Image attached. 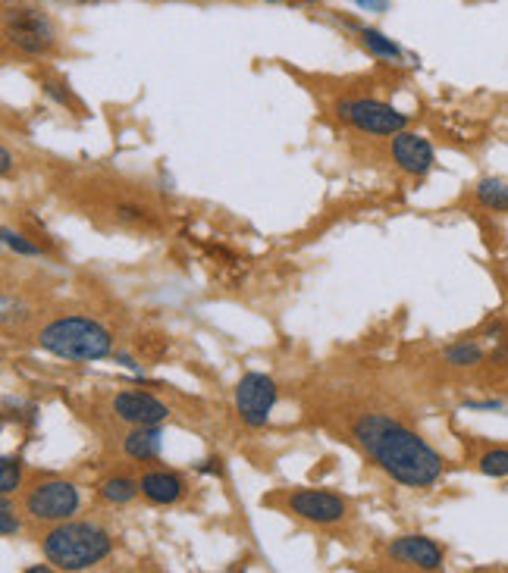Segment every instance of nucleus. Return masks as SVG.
I'll return each instance as SVG.
<instances>
[{"label": "nucleus", "instance_id": "c756f323", "mask_svg": "<svg viewBox=\"0 0 508 573\" xmlns=\"http://www.w3.org/2000/svg\"><path fill=\"white\" fill-rule=\"evenodd\" d=\"M267 4H280V0H267Z\"/></svg>", "mask_w": 508, "mask_h": 573}, {"label": "nucleus", "instance_id": "6e6552de", "mask_svg": "<svg viewBox=\"0 0 508 573\" xmlns=\"http://www.w3.org/2000/svg\"><path fill=\"white\" fill-rule=\"evenodd\" d=\"M7 41L19 54L44 57L54 51L57 35H54L51 19L41 10H10L7 13Z\"/></svg>", "mask_w": 508, "mask_h": 573}, {"label": "nucleus", "instance_id": "39448f33", "mask_svg": "<svg viewBox=\"0 0 508 573\" xmlns=\"http://www.w3.org/2000/svg\"><path fill=\"white\" fill-rule=\"evenodd\" d=\"M283 511L292 514L295 520L311 523V527L333 530V527H342V523H349L352 501L330 489H292L283 495Z\"/></svg>", "mask_w": 508, "mask_h": 573}, {"label": "nucleus", "instance_id": "dca6fc26", "mask_svg": "<svg viewBox=\"0 0 508 573\" xmlns=\"http://www.w3.org/2000/svg\"><path fill=\"white\" fill-rule=\"evenodd\" d=\"M474 198L480 207H487L493 213H508V182H502L496 176L480 179L474 188Z\"/></svg>", "mask_w": 508, "mask_h": 573}, {"label": "nucleus", "instance_id": "f257e3e1", "mask_svg": "<svg viewBox=\"0 0 508 573\" xmlns=\"http://www.w3.org/2000/svg\"><path fill=\"white\" fill-rule=\"evenodd\" d=\"M352 439L389 480L408 489H430L446 470L440 451L389 414H361L352 423Z\"/></svg>", "mask_w": 508, "mask_h": 573}, {"label": "nucleus", "instance_id": "20e7f679", "mask_svg": "<svg viewBox=\"0 0 508 573\" xmlns=\"http://www.w3.org/2000/svg\"><path fill=\"white\" fill-rule=\"evenodd\" d=\"M82 508V492L63 476H38L22 495V511L35 523H63L73 520Z\"/></svg>", "mask_w": 508, "mask_h": 573}, {"label": "nucleus", "instance_id": "6ab92c4d", "mask_svg": "<svg viewBox=\"0 0 508 573\" xmlns=\"http://www.w3.org/2000/svg\"><path fill=\"white\" fill-rule=\"evenodd\" d=\"M477 470L493 480H505L508 476V448H490L477 458Z\"/></svg>", "mask_w": 508, "mask_h": 573}, {"label": "nucleus", "instance_id": "9d476101", "mask_svg": "<svg viewBox=\"0 0 508 573\" xmlns=\"http://www.w3.org/2000/svg\"><path fill=\"white\" fill-rule=\"evenodd\" d=\"M110 411L129 426H160L170 420V408L148 392H117L110 398Z\"/></svg>", "mask_w": 508, "mask_h": 573}, {"label": "nucleus", "instance_id": "f8f14e48", "mask_svg": "<svg viewBox=\"0 0 508 573\" xmlns=\"http://www.w3.org/2000/svg\"><path fill=\"white\" fill-rule=\"evenodd\" d=\"M392 160H396V166L405 176L424 179L433 170L436 154H433V145L421 132H408L405 129L399 135H392Z\"/></svg>", "mask_w": 508, "mask_h": 573}, {"label": "nucleus", "instance_id": "a211bd4d", "mask_svg": "<svg viewBox=\"0 0 508 573\" xmlns=\"http://www.w3.org/2000/svg\"><path fill=\"white\" fill-rule=\"evenodd\" d=\"M358 35H361V41H364V47L371 51L374 57H383V60H392V63H402V47L392 41V38H386L383 32H377V29H358Z\"/></svg>", "mask_w": 508, "mask_h": 573}, {"label": "nucleus", "instance_id": "cd10ccee", "mask_svg": "<svg viewBox=\"0 0 508 573\" xmlns=\"http://www.w3.org/2000/svg\"><path fill=\"white\" fill-rule=\"evenodd\" d=\"M10 170H13V154H10V151L4 148V151H0V173H4V176H7Z\"/></svg>", "mask_w": 508, "mask_h": 573}, {"label": "nucleus", "instance_id": "393cba45", "mask_svg": "<svg viewBox=\"0 0 508 573\" xmlns=\"http://www.w3.org/2000/svg\"><path fill=\"white\" fill-rule=\"evenodd\" d=\"M195 470H198V473H214V476H220V473H223V461H220V458H207V461H201Z\"/></svg>", "mask_w": 508, "mask_h": 573}, {"label": "nucleus", "instance_id": "f03ea898", "mask_svg": "<svg viewBox=\"0 0 508 573\" xmlns=\"http://www.w3.org/2000/svg\"><path fill=\"white\" fill-rule=\"evenodd\" d=\"M41 552L57 570H91L110 558L113 533L95 520H63L41 536Z\"/></svg>", "mask_w": 508, "mask_h": 573}, {"label": "nucleus", "instance_id": "aec40b11", "mask_svg": "<svg viewBox=\"0 0 508 573\" xmlns=\"http://www.w3.org/2000/svg\"><path fill=\"white\" fill-rule=\"evenodd\" d=\"M16 489H22V458L4 455L0 461V495H13Z\"/></svg>", "mask_w": 508, "mask_h": 573}, {"label": "nucleus", "instance_id": "4468645a", "mask_svg": "<svg viewBox=\"0 0 508 573\" xmlns=\"http://www.w3.org/2000/svg\"><path fill=\"white\" fill-rule=\"evenodd\" d=\"M110 220L120 229H132V232H151L160 226V217L142 201H117L110 207Z\"/></svg>", "mask_w": 508, "mask_h": 573}, {"label": "nucleus", "instance_id": "b1692460", "mask_svg": "<svg viewBox=\"0 0 508 573\" xmlns=\"http://www.w3.org/2000/svg\"><path fill=\"white\" fill-rule=\"evenodd\" d=\"M352 4H358L367 13H383L389 7V0H352Z\"/></svg>", "mask_w": 508, "mask_h": 573}, {"label": "nucleus", "instance_id": "9b49d317", "mask_svg": "<svg viewBox=\"0 0 508 573\" xmlns=\"http://www.w3.org/2000/svg\"><path fill=\"white\" fill-rule=\"evenodd\" d=\"M138 486H142V498L154 508H173L182 498L189 495V483L179 470L170 467H151L138 476Z\"/></svg>", "mask_w": 508, "mask_h": 573}, {"label": "nucleus", "instance_id": "7ed1b4c3", "mask_svg": "<svg viewBox=\"0 0 508 573\" xmlns=\"http://www.w3.org/2000/svg\"><path fill=\"white\" fill-rule=\"evenodd\" d=\"M38 348L60 357V361H101L113 351L110 329L91 317H57L38 329Z\"/></svg>", "mask_w": 508, "mask_h": 573}, {"label": "nucleus", "instance_id": "a878e982", "mask_svg": "<svg viewBox=\"0 0 508 573\" xmlns=\"http://www.w3.org/2000/svg\"><path fill=\"white\" fill-rule=\"evenodd\" d=\"M465 408H474V411H499L502 401H468Z\"/></svg>", "mask_w": 508, "mask_h": 573}, {"label": "nucleus", "instance_id": "2eb2a0df", "mask_svg": "<svg viewBox=\"0 0 508 573\" xmlns=\"http://www.w3.org/2000/svg\"><path fill=\"white\" fill-rule=\"evenodd\" d=\"M138 495H142L138 480L123 476V473H113V476H107V480L98 483V498L110 508H123V505H129V501H135Z\"/></svg>", "mask_w": 508, "mask_h": 573}, {"label": "nucleus", "instance_id": "0eeeda50", "mask_svg": "<svg viewBox=\"0 0 508 573\" xmlns=\"http://www.w3.org/2000/svg\"><path fill=\"white\" fill-rule=\"evenodd\" d=\"M276 398H280V389H276L273 376H267V373L251 370L236 382V414L251 429H261L270 423Z\"/></svg>", "mask_w": 508, "mask_h": 573}, {"label": "nucleus", "instance_id": "c85d7f7f", "mask_svg": "<svg viewBox=\"0 0 508 573\" xmlns=\"http://www.w3.org/2000/svg\"><path fill=\"white\" fill-rule=\"evenodd\" d=\"M51 567H54V564H41V567L35 564V567H26V573H48Z\"/></svg>", "mask_w": 508, "mask_h": 573}, {"label": "nucleus", "instance_id": "5701e85b", "mask_svg": "<svg viewBox=\"0 0 508 573\" xmlns=\"http://www.w3.org/2000/svg\"><path fill=\"white\" fill-rule=\"evenodd\" d=\"M4 245L10 251H16L19 257H41V248L35 242H29V238L22 235V232H13L10 226H4Z\"/></svg>", "mask_w": 508, "mask_h": 573}, {"label": "nucleus", "instance_id": "1a4fd4ad", "mask_svg": "<svg viewBox=\"0 0 508 573\" xmlns=\"http://www.w3.org/2000/svg\"><path fill=\"white\" fill-rule=\"evenodd\" d=\"M386 558L408 570H443L446 567V548L427 536H399L386 545Z\"/></svg>", "mask_w": 508, "mask_h": 573}, {"label": "nucleus", "instance_id": "ddd939ff", "mask_svg": "<svg viewBox=\"0 0 508 573\" xmlns=\"http://www.w3.org/2000/svg\"><path fill=\"white\" fill-rule=\"evenodd\" d=\"M164 451V433L160 426H132L123 436V455L135 464H154Z\"/></svg>", "mask_w": 508, "mask_h": 573}, {"label": "nucleus", "instance_id": "bb28decb", "mask_svg": "<svg viewBox=\"0 0 508 573\" xmlns=\"http://www.w3.org/2000/svg\"><path fill=\"white\" fill-rule=\"evenodd\" d=\"M117 364H123L126 370H142V364L135 361L132 354H126V351H117Z\"/></svg>", "mask_w": 508, "mask_h": 573}, {"label": "nucleus", "instance_id": "4be33fe9", "mask_svg": "<svg viewBox=\"0 0 508 573\" xmlns=\"http://www.w3.org/2000/svg\"><path fill=\"white\" fill-rule=\"evenodd\" d=\"M19 530H22V520L16 514V505L10 501V495H4V501H0V536L13 539Z\"/></svg>", "mask_w": 508, "mask_h": 573}, {"label": "nucleus", "instance_id": "423d86ee", "mask_svg": "<svg viewBox=\"0 0 508 573\" xmlns=\"http://www.w3.org/2000/svg\"><path fill=\"white\" fill-rule=\"evenodd\" d=\"M336 116L345 126H352L361 135H377V138H392L408 129V113L396 110L392 104L374 101V98H349L336 104Z\"/></svg>", "mask_w": 508, "mask_h": 573}, {"label": "nucleus", "instance_id": "f3484780", "mask_svg": "<svg viewBox=\"0 0 508 573\" xmlns=\"http://www.w3.org/2000/svg\"><path fill=\"white\" fill-rule=\"evenodd\" d=\"M487 351H483L480 342H455L443 351V361L455 370H471V367H480Z\"/></svg>", "mask_w": 508, "mask_h": 573}, {"label": "nucleus", "instance_id": "412c9836", "mask_svg": "<svg viewBox=\"0 0 508 573\" xmlns=\"http://www.w3.org/2000/svg\"><path fill=\"white\" fill-rule=\"evenodd\" d=\"M41 91L48 94V98H54L60 107H66V110H76V113L82 116V104L73 98V91H69V85L54 82V79H41Z\"/></svg>", "mask_w": 508, "mask_h": 573}]
</instances>
